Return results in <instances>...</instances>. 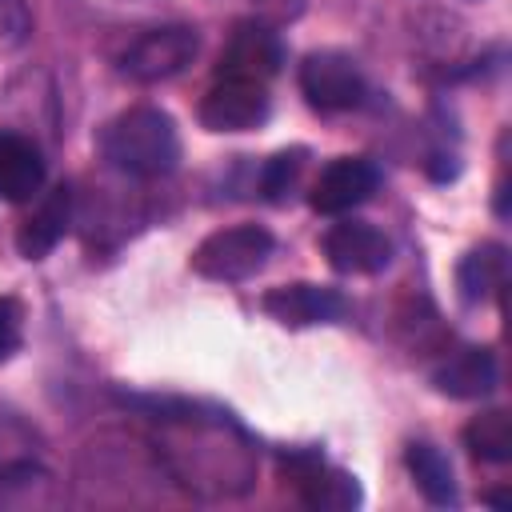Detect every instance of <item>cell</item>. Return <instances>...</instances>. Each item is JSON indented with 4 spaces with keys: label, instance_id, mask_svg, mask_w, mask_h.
Masks as SVG:
<instances>
[{
    "label": "cell",
    "instance_id": "obj_10",
    "mask_svg": "<svg viewBox=\"0 0 512 512\" xmlns=\"http://www.w3.org/2000/svg\"><path fill=\"white\" fill-rule=\"evenodd\" d=\"M260 308L284 324V328H312V324H332L344 316V296L324 284H284L264 292Z\"/></svg>",
    "mask_w": 512,
    "mask_h": 512
},
{
    "label": "cell",
    "instance_id": "obj_1",
    "mask_svg": "<svg viewBox=\"0 0 512 512\" xmlns=\"http://www.w3.org/2000/svg\"><path fill=\"white\" fill-rule=\"evenodd\" d=\"M100 152L104 160L136 180H156L168 176L180 160V132L176 120L160 108H128L120 116H112L100 132Z\"/></svg>",
    "mask_w": 512,
    "mask_h": 512
},
{
    "label": "cell",
    "instance_id": "obj_2",
    "mask_svg": "<svg viewBox=\"0 0 512 512\" xmlns=\"http://www.w3.org/2000/svg\"><path fill=\"white\" fill-rule=\"evenodd\" d=\"M268 256H272V232L260 224H236L200 240V248L192 252V272L204 280L240 284L256 276L268 264Z\"/></svg>",
    "mask_w": 512,
    "mask_h": 512
},
{
    "label": "cell",
    "instance_id": "obj_9",
    "mask_svg": "<svg viewBox=\"0 0 512 512\" xmlns=\"http://www.w3.org/2000/svg\"><path fill=\"white\" fill-rule=\"evenodd\" d=\"M284 472L288 480L296 484L300 500L308 508H328V512H340V508H356L360 504V484L356 476L340 472V468H328L324 456L316 452H296L284 460Z\"/></svg>",
    "mask_w": 512,
    "mask_h": 512
},
{
    "label": "cell",
    "instance_id": "obj_5",
    "mask_svg": "<svg viewBox=\"0 0 512 512\" xmlns=\"http://www.w3.org/2000/svg\"><path fill=\"white\" fill-rule=\"evenodd\" d=\"M284 64V44L280 36L260 24V20H244L236 24V32L228 36L224 52H220V80H252V84H268Z\"/></svg>",
    "mask_w": 512,
    "mask_h": 512
},
{
    "label": "cell",
    "instance_id": "obj_15",
    "mask_svg": "<svg viewBox=\"0 0 512 512\" xmlns=\"http://www.w3.org/2000/svg\"><path fill=\"white\" fill-rule=\"evenodd\" d=\"M504 276H508V252H504V244H480V248H472L460 260L456 288H460V296L468 304H480V300H488L492 292L504 288Z\"/></svg>",
    "mask_w": 512,
    "mask_h": 512
},
{
    "label": "cell",
    "instance_id": "obj_20",
    "mask_svg": "<svg viewBox=\"0 0 512 512\" xmlns=\"http://www.w3.org/2000/svg\"><path fill=\"white\" fill-rule=\"evenodd\" d=\"M20 324H24L20 304L8 300V296H0V360H8L20 348Z\"/></svg>",
    "mask_w": 512,
    "mask_h": 512
},
{
    "label": "cell",
    "instance_id": "obj_17",
    "mask_svg": "<svg viewBox=\"0 0 512 512\" xmlns=\"http://www.w3.org/2000/svg\"><path fill=\"white\" fill-rule=\"evenodd\" d=\"M464 444L476 460H488V464H504L512 456V416L492 408V412H480L468 428H464Z\"/></svg>",
    "mask_w": 512,
    "mask_h": 512
},
{
    "label": "cell",
    "instance_id": "obj_13",
    "mask_svg": "<svg viewBox=\"0 0 512 512\" xmlns=\"http://www.w3.org/2000/svg\"><path fill=\"white\" fill-rule=\"evenodd\" d=\"M60 504V484L48 468L16 460L0 468V512H48Z\"/></svg>",
    "mask_w": 512,
    "mask_h": 512
},
{
    "label": "cell",
    "instance_id": "obj_7",
    "mask_svg": "<svg viewBox=\"0 0 512 512\" xmlns=\"http://www.w3.org/2000/svg\"><path fill=\"white\" fill-rule=\"evenodd\" d=\"M376 188H380V168L368 156H340L320 168L308 204L324 216H344L360 208Z\"/></svg>",
    "mask_w": 512,
    "mask_h": 512
},
{
    "label": "cell",
    "instance_id": "obj_16",
    "mask_svg": "<svg viewBox=\"0 0 512 512\" xmlns=\"http://www.w3.org/2000/svg\"><path fill=\"white\" fill-rule=\"evenodd\" d=\"M404 464H408V472H412V480H416V488L424 492L428 504H440V508L456 504V476H452L448 456L436 444H428V440L408 444Z\"/></svg>",
    "mask_w": 512,
    "mask_h": 512
},
{
    "label": "cell",
    "instance_id": "obj_18",
    "mask_svg": "<svg viewBox=\"0 0 512 512\" xmlns=\"http://www.w3.org/2000/svg\"><path fill=\"white\" fill-rule=\"evenodd\" d=\"M300 168H304V148L276 152V156L260 168V192H264L268 200H284L288 188L300 180Z\"/></svg>",
    "mask_w": 512,
    "mask_h": 512
},
{
    "label": "cell",
    "instance_id": "obj_12",
    "mask_svg": "<svg viewBox=\"0 0 512 512\" xmlns=\"http://www.w3.org/2000/svg\"><path fill=\"white\" fill-rule=\"evenodd\" d=\"M68 224H72V188L60 184V188H52V192L32 208V216L20 224V232H16L20 256L44 260V256L64 240Z\"/></svg>",
    "mask_w": 512,
    "mask_h": 512
},
{
    "label": "cell",
    "instance_id": "obj_11",
    "mask_svg": "<svg viewBox=\"0 0 512 512\" xmlns=\"http://www.w3.org/2000/svg\"><path fill=\"white\" fill-rule=\"evenodd\" d=\"M432 384L452 400H484L496 392L500 368L488 348H460L432 372Z\"/></svg>",
    "mask_w": 512,
    "mask_h": 512
},
{
    "label": "cell",
    "instance_id": "obj_4",
    "mask_svg": "<svg viewBox=\"0 0 512 512\" xmlns=\"http://www.w3.org/2000/svg\"><path fill=\"white\" fill-rule=\"evenodd\" d=\"M196 48H200L196 28H184V24L152 28L140 40L128 44V52L120 56V72L136 84H156V80H168V76L184 72L192 64Z\"/></svg>",
    "mask_w": 512,
    "mask_h": 512
},
{
    "label": "cell",
    "instance_id": "obj_19",
    "mask_svg": "<svg viewBox=\"0 0 512 512\" xmlns=\"http://www.w3.org/2000/svg\"><path fill=\"white\" fill-rule=\"evenodd\" d=\"M32 32L28 0H0V52H16Z\"/></svg>",
    "mask_w": 512,
    "mask_h": 512
},
{
    "label": "cell",
    "instance_id": "obj_14",
    "mask_svg": "<svg viewBox=\"0 0 512 512\" xmlns=\"http://www.w3.org/2000/svg\"><path fill=\"white\" fill-rule=\"evenodd\" d=\"M44 188V156L32 140L0 132V200L24 204Z\"/></svg>",
    "mask_w": 512,
    "mask_h": 512
},
{
    "label": "cell",
    "instance_id": "obj_6",
    "mask_svg": "<svg viewBox=\"0 0 512 512\" xmlns=\"http://www.w3.org/2000/svg\"><path fill=\"white\" fill-rule=\"evenodd\" d=\"M272 112L268 88L252 80H216L200 100V124L208 132H248Z\"/></svg>",
    "mask_w": 512,
    "mask_h": 512
},
{
    "label": "cell",
    "instance_id": "obj_8",
    "mask_svg": "<svg viewBox=\"0 0 512 512\" xmlns=\"http://www.w3.org/2000/svg\"><path fill=\"white\" fill-rule=\"evenodd\" d=\"M324 256L344 276H376L392 260V240L364 220H340L324 232Z\"/></svg>",
    "mask_w": 512,
    "mask_h": 512
},
{
    "label": "cell",
    "instance_id": "obj_3",
    "mask_svg": "<svg viewBox=\"0 0 512 512\" xmlns=\"http://www.w3.org/2000/svg\"><path fill=\"white\" fill-rule=\"evenodd\" d=\"M364 72L340 48H320L300 60V92L320 112H348L364 100Z\"/></svg>",
    "mask_w": 512,
    "mask_h": 512
}]
</instances>
